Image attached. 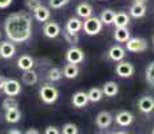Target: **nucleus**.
Here are the masks:
<instances>
[{"label": "nucleus", "mask_w": 154, "mask_h": 134, "mask_svg": "<svg viewBox=\"0 0 154 134\" xmlns=\"http://www.w3.org/2000/svg\"><path fill=\"white\" fill-rule=\"evenodd\" d=\"M76 15L82 19H87V17L93 16V7L87 3H81V4L76 7Z\"/></svg>", "instance_id": "18"}, {"label": "nucleus", "mask_w": 154, "mask_h": 134, "mask_svg": "<svg viewBox=\"0 0 154 134\" xmlns=\"http://www.w3.org/2000/svg\"><path fill=\"white\" fill-rule=\"evenodd\" d=\"M4 31L10 42L24 43L31 38L32 34L31 16L24 11L11 14L4 22Z\"/></svg>", "instance_id": "1"}, {"label": "nucleus", "mask_w": 154, "mask_h": 134, "mask_svg": "<svg viewBox=\"0 0 154 134\" xmlns=\"http://www.w3.org/2000/svg\"><path fill=\"white\" fill-rule=\"evenodd\" d=\"M44 134H60V130L56 126H47L44 130Z\"/></svg>", "instance_id": "35"}, {"label": "nucleus", "mask_w": 154, "mask_h": 134, "mask_svg": "<svg viewBox=\"0 0 154 134\" xmlns=\"http://www.w3.org/2000/svg\"><path fill=\"white\" fill-rule=\"evenodd\" d=\"M115 73L121 78H130L134 74V66L130 62H123L121 61L115 67Z\"/></svg>", "instance_id": "7"}, {"label": "nucleus", "mask_w": 154, "mask_h": 134, "mask_svg": "<svg viewBox=\"0 0 154 134\" xmlns=\"http://www.w3.org/2000/svg\"><path fill=\"white\" fill-rule=\"evenodd\" d=\"M129 23H130V16L126 12H118V14H115L114 23H112L115 27H127Z\"/></svg>", "instance_id": "23"}, {"label": "nucleus", "mask_w": 154, "mask_h": 134, "mask_svg": "<svg viewBox=\"0 0 154 134\" xmlns=\"http://www.w3.org/2000/svg\"><path fill=\"white\" fill-rule=\"evenodd\" d=\"M3 91L8 97H17L22 91V86L16 79H5L4 86H3Z\"/></svg>", "instance_id": "5"}, {"label": "nucleus", "mask_w": 154, "mask_h": 134, "mask_svg": "<svg viewBox=\"0 0 154 134\" xmlns=\"http://www.w3.org/2000/svg\"><path fill=\"white\" fill-rule=\"evenodd\" d=\"M12 0H0V8H7L11 5Z\"/></svg>", "instance_id": "36"}, {"label": "nucleus", "mask_w": 154, "mask_h": 134, "mask_svg": "<svg viewBox=\"0 0 154 134\" xmlns=\"http://www.w3.org/2000/svg\"><path fill=\"white\" fill-rule=\"evenodd\" d=\"M63 36L67 43H70V44H75V43H78V40H79V36L76 32H70V31H67V30H63Z\"/></svg>", "instance_id": "30"}, {"label": "nucleus", "mask_w": 154, "mask_h": 134, "mask_svg": "<svg viewBox=\"0 0 154 134\" xmlns=\"http://www.w3.org/2000/svg\"><path fill=\"white\" fill-rule=\"evenodd\" d=\"M126 48L130 52H142L147 48V42L142 38H130L126 42Z\"/></svg>", "instance_id": "4"}, {"label": "nucleus", "mask_w": 154, "mask_h": 134, "mask_svg": "<svg viewBox=\"0 0 154 134\" xmlns=\"http://www.w3.org/2000/svg\"><path fill=\"white\" fill-rule=\"evenodd\" d=\"M63 76H66L67 79H74L76 75L79 74V68L76 64H72V63H69L63 67Z\"/></svg>", "instance_id": "24"}, {"label": "nucleus", "mask_w": 154, "mask_h": 134, "mask_svg": "<svg viewBox=\"0 0 154 134\" xmlns=\"http://www.w3.org/2000/svg\"><path fill=\"white\" fill-rule=\"evenodd\" d=\"M4 118H5V121L10 122V123H17V122L22 120V113L19 111V109L7 110Z\"/></svg>", "instance_id": "25"}, {"label": "nucleus", "mask_w": 154, "mask_h": 134, "mask_svg": "<svg viewBox=\"0 0 154 134\" xmlns=\"http://www.w3.org/2000/svg\"><path fill=\"white\" fill-rule=\"evenodd\" d=\"M40 5H42L40 0H26V7H27L29 11H32V12H34L38 7H40Z\"/></svg>", "instance_id": "33"}, {"label": "nucleus", "mask_w": 154, "mask_h": 134, "mask_svg": "<svg viewBox=\"0 0 154 134\" xmlns=\"http://www.w3.org/2000/svg\"><path fill=\"white\" fill-rule=\"evenodd\" d=\"M153 134H154V129H153Z\"/></svg>", "instance_id": "43"}, {"label": "nucleus", "mask_w": 154, "mask_h": 134, "mask_svg": "<svg viewBox=\"0 0 154 134\" xmlns=\"http://www.w3.org/2000/svg\"><path fill=\"white\" fill-rule=\"evenodd\" d=\"M153 44H154V36H153Z\"/></svg>", "instance_id": "42"}, {"label": "nucleus", "mask_w": 154, "mask_h": 134, "mask_svg": "<svg viewBox=\"0 0 154 134\" xmlns=\"http://www.w3.org/2000/svg\"><path fill=\"white\" fill-rule=\"evenodd\" d=\"M138 109L140 111H142L143 114H150V113L154 110V98L153 97H142L140 101H138Z\"/></svg>", "instance_id": "10"}, {"label": "nucleus", "mask_w": 154, "mask_h": 134, "mask_svg": "<svg viewBox=\"0 0 154 134\" xmlns=\"http://www.w3.org/2000/svg\"><path fill=\"white\" fill-rule=\"evenodd\" d=\"M62 76H63V73H62L60 68L52 67L51 70L48 71V75H47V78L51 80V82H58V80L62 79Z\"/></svg>", "instance_id": "29"}, {"label": "nucleus", "mask_w": 154, "mask_h": 134, "mask_svg": "<svg viewBox=\"0 0 154 134\" xmlns=\"http://www.w3.org/2000/svg\"><path fill=\"white\" fill-rule=\"evenodd\" d=\"M22 80H23V83H24V85L32 86V85H35V83H38V74L35 73L34 70L23 71Z\"/></svg>", "instance_id": "22"}, {"label": "nucleus", "mask_w": 154, "mask_h": 134, "mask_svg": "<svg viewBox=\"0 0 154 134\" xmlns=\"http://www.w3.org/2000/svg\"><path fill=\"white\" fill-rule=\"evenodd\" d=\"M71 102H72L74 107H76V109L86 107V106H87V103H88L87 93H85V91H76V93L72 95V99H71Z\"/></svg>", "instance_id": "13"}, {"label": "nucleus", "mask_w": 154, "mask_h": 134, "mask_svg": "<svg viewBox=\"0 0 154 134\" xmlns=\"http://www.w3.org/2000/svg\"><path fill=\"white\" fill-rule=\"evenodd\" d=\"M87 97H88V102H99L100 99L103 98V93H102V89H98V87H93L88 90L87 93Z\"/></svg>", "instance_id": "26"}, {"label": "nucleus", "mask_w": 154, "mask_h": 134, "mask_svg": "<svg viewBox=\"0 0 154 134\" xmlns=\"http://www.w3.org/2000/svg\"><path fill=\"white\" fill-rule=\"evenodd\" d=\"M3 109L7 111V110H14V109H17L19 107V103H17V99L14 97H8L3 101Z\"/></svg>", "instance_id": "28"}, {"label": "nucleus", "mask_w": 154, "mask_h": 134, "mask_svg": "<svg viewBox=\"0 0 154 134\" xmlns=\"http://www.w3.org/2000/svg\"><path fill=\"white\" fill-rule=\"evenodd\" d=\"M112 134H127L125 132H115V133H112Z\"/></svg>", "instance_id": "41"}, {"label": "nucleus", "mask_w": 154, "mask_h": 134, "mask_svg": "<svg viewBox=\"0 0 154 134\" xmlns=\"http://www.w3.org/2000/svg\"><path fill=\"white\" fill-rule=\"evenodd\" d=\"M114 17H115V12L112 10H105L102 11V14H100L99 19L100 22L103 23V24H112L114 23Z\"/></svg>", "instance_id": "27"}, {"label": "nucleus", "mask_w": 154, "mask_h": 134, "mask_svg": "<svg viewBox=\"0 0 154 134\" xmlns=\"http://www.w3.org/2000/svg\"><path fill=\"white\" fill-rule=\"evenodd\" d=\"M147 0H134V3H146Z\"/></svg>", "instance_id": "40"}, {"label": "nucleus", "mask_w": 154, "mask_h": 134, "mask_svg": "<svg viewBox=\"0 0 154 134\" xmlns=\"http://www.w3.org/2000/svg\"><path fill=\"white\" fill-rule=\"evenodd\" d=\"M78 132H79L78 126H76L75 123H71V122H69V123L63 125L60 134H78Z\"/></svg>", "instance_id": "31"}, {"label": "nucleus", "mask_w": 154, "mask_h": 134, "mask_svg": "<svg viewBox=\"0 0 154 134\" xmlns=\"http://www.w3.org/2000/svg\"><path fill=\"white\" fill-rule=\"evenodd\" d=\"M118 91H119L118 85L115 82H112V80L106 82L102 87V93H103V95H106V97H115V95L118 94Z\"/></svg>", "instance_id": "21"}, {"label": "nucleus", "mask_w": 154, "mask_h": 134, "mask_svg": "<svg viewBox=\"0 0 154 134\" xmlns=\"http://www.w3.org/2000/svg\"><path fill=\"white\" fill-rule=\"evenodd\" d=\"M4 82H5V78H4V76L0 75V91L3 90V86H4Z\"/></svg>", "instance_id": "38"}, {"label": "nucleus", "mask_w": 154, "mask_h": 134, "mask_svg": "<svg viewBox=\"0 0 154 134\" xmlns=\"http://www.w3.org/2000/svg\"><path fill=\"white\" fill-rule=\"evenodd\" d=\"M39 97L46 105H52L58 101L59 91L52 85H43L39 90Z\"/></svg>", "instance_id": "2"}, {"label": "nucleus", "mask_w": 154, "mask_h": 134, "mask_svg": "<svg viewBox=\"0 0 154 134\" xmlns=\"http://www.w3.org/2000/svg\"><path fill=\"white\" fill-rule=\"evenodd\" d=\"M82 27H83V22H82L79 17H70V19L67 20L64 30H67V31H70V32H76V34H78V32L82 30Z\"/></svg>", "instance_id": "16"}, {"label": "nucleus", "mask_w": 154, "mask_h": 134, "mask_svg": "<svg viewBox=\"0 0 154 134\" xmlns=\"http://www.w3.org/2000/svg\"><path fill=\"white\" fill-rule=\"evenodd\" d=\"M114 38L117 42L119 43H126L127 40L130 39V32L126 27H117L114 32Z\"/></svg>", "instance_id": "20"}, {"label": "nucleus", "mask_w": 154, "mask_h": 134, "mask_svg": "<svg viewBox=\"0 0 154 134\" xmlns=\"http://www.w3.org/2000/svg\"><path fill=\"white\" fill-rule=\"evenodd\" d=\"M126 56V51L125 48H122L121 46H112L110 50H109V58L114 62H121L123 61Z\"/></svg>", "instance_id": "14"}, {"label": "nucleus", "mask_w": 154, "mask_h": 134, "mask_svg": "<svg viewBox=\"0 0 154 134\" xmlns=\"http://www.w3.org/2000/svg\"><path fill=\"white\" fill-rule=\"evenodd\" d=\"M43 32L47 38L55 39V38L59 36V34L62 32V28L56 22H46L43 26Z\"/></svg>", "instance_id": "8"}, {"label": "nucleus", "mask_w": 154, "mask_h": 134, "mask_svg": "<svg viewBox=\"0 0 154 134\" xmlns=\"http://www.w3.org/2000/svg\"><path fill=\"white\" fill-rule=\"evenodd\" d=\"M8 134H23L20 130H17V129H11L10 132H8Z\"/></svg>", "instance_id": "39"}, {"label": "nucleus", "mask_w": 154, "mask_h": 134, "mask_svg": "<svg viewBox=\"0 0 154 134\" xmlns=\"http://www.w3.org/2000/svg\"><path fill=\"white\" fill-rule=\"evenodd\" d=\"M34 59L31 58L29 55H22L19 59H17V67L23 71H27V70H32L34 67Z\"/></svg>", "instance_id": "19"}, {"label": "nucleus", "mask_w": 154, "mask_h": 134, "mask_svg": "<svg viewBox=\"0 0 154 134\" xmlns=\"http://www.w3.org/2000/svg\"><path fill=\"white\" fill-rule=\"evenodd\" d=\"M102 27H103V23L100 22L99 17L90 16V17H87V19H85L82 30H83L87 35H91V36H93V35L99 34L100 30H102Z\"/></svg>", "instance_id": "3"}, {"label": "nucleus", "mask_w": 154, "mask_h": 134, "mask_svg": "<svg viewBox=\"0 0 154 134\" xmlns=\"http://www.w3.org/2000/svg\"><path fill=\"white\" fill-rule=\"evenodd\" d=\"M0 38H2V34H0Z\"/></svg>", "instance_id": "44"}, {"label": "nucleus", "mask_w": 154, "mask_h": 134, "mask_svg": "<svg viewBox=\"0 0 154 134\" xmlns=\"http://www.w3.org/2000/svg\"><path fill=\"white\" fill-rule=\"evenodd\" d=\"M70 0H50V7L51 8H62L63 5L69 4Z\"/></svg>", "instance_id": "34"}, {"label": "nucleus", "mask_w": 154, "mask_h": 134, "mask_svg": "<svg viewBox=\"0 0 154 134\" xmlns=\"http://www.w3.org/2000/svg\"><path fill=\"white\" fill-rule=\"evenodd\" d=\"M146 82L154 87V61L146 67Z\"/></svg>", "instance_id": "32"}, {"label": "nucleus", "mask_w": 154, "mask_h": 134, "mask_svg": "<svg viewBox=\"0 0 154 134\" xmlns=\"http://www.w3.org/2000/svg\"><path fill=\"white\" fill-rule=\"evenodd\" d=\"M129 14H130V16L137 17V19L138 17H143L146 15V5H145V3H134L130 7Z\"/></svg>", "instance_id": "15"}, {"label": "nucleus", "mask_w": 154, "mask_h": 134, "mask_svg": "<svg viewBox=\"0 0 154 134\" xmlns=\"http://www.w3.org/2000/svg\"><path fill=\"white\" fill-rule=\"evenodd\" d=\"M133 121H134V115L130 111H126V110L119 111L117 114V117H115V122L122 127H126V126H129V125H131Z\"/></svg>", "instance_id": "12"}, {"label": "nucleus", "mask_w": 154, "mask_h": 134, "mask_svg": "<svg viewBox=\"0 0 154 134\" xmlns=\"http://www.w3.org/2000/svg\"><path fill=\"white\" fill-rule=\"evenodd\" d=\"M112 122V115L109 111H100L98 113L95 118V123L99 129H107Z\"/></svg>", "instance_id": "11"}, {"label": "nucleus", "mask_w": 154, "mask_h": 134, "mask_svg": "<svg viewBox=\"0 0 154 134\" xmlns=\"http://www.w3.org/2000/svg\"><path fill=\"white\" fill-rule=\"evenodd\" d=\"M26 134H40V133L38 132L36 129H34V127H31V129H28L27 132H26Z\"/></svg>", "instance_id": "37"}, {"label": "nucleus", "mask_w": 154, "mask_h": 134, "mask_svg": "<svg viewBox=\"0 0 154 134\" xmlns=\"http://www.w3.org/2000/svg\"><path fill=\"white\" fill-rule=\"evenodd\" d=\"M66 59L69 63L79 64L85 61V54L81 48H78V47H71L66 52Z\"/></svg>", "instance_id": "6"}, {"label": "nucleus", "mask_w": 154, "mask_h": 134, "mask_svg": "<svg viewBox=\"0 0 154 134\" xmlns=\"http://www.w3.org/2000/svg\"><path fill=\"white\" fill-rule=\"evenodd\" d=\"M50 10L47 7H44V5H40V7H38L36 10L34 11V16L35 19L38 20V22H42V23H46L47 20L50 19Z\"/></svg>", "instance_id": "17"}, {"label": "nucleus", "mask_w": 154, "mask_h": 134, "mask_svg": "<svg viewBox=\"0 0 154 134\" xmlns=\"http://www.w3.org/2000/svg\"><path fill=\"white\" fill-rule=\"evenodd\" d=\"M16 52V47L12 42H2L0 43V56L3 59H10L12 58Z\"/></svg>", "instance_id": "9"}]
</instances>
